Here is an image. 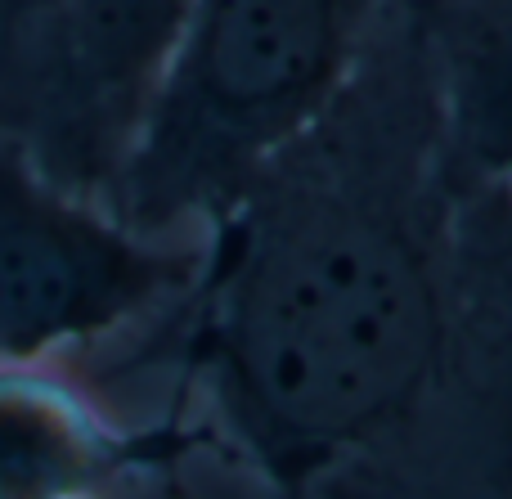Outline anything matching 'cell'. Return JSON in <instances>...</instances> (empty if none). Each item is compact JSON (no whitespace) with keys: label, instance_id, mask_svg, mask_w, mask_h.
<instances>
[{"label":"cell","instance_id":"obj_1","mask_svg":"<svg viewBox=\"0 0 512 499\" xmlns=\"http://www.w3.org/2000/svg\"><path fill=\"white\" fill-rule=\"evenodd\" d=\"M441 342L432 252L409 216L360 194L270 198L216 275V392L274 473L301 477L396 423L432 383Z\"/></svg>","mask_w":512,"mask_h":499},{"label":"cell","instance_id":"obj_2","mask_svg":"<svg viewBox=\"0 0 512 499\" xmlns=\"http://www.w3.org/2000/svg\"><path fill=\"white\" fill-rule=\"evenodd\" d=\"M351 0H194L113 167L117 221L144 239L225 212L328 108Z\"/></svg>","mask_w":512,"mask_h":499},{"label":"cell","instance_id":"obj_3","mask_svg":"<svg viewBox=\"0 0 512 499\" xmlns=\"http://www.w3.org/2000/svg\"><path fill=\"white\" fill-rule=\"evenodd\" d=\"M189 257L158 248L0 153V369L104 338L189 279Z\"/></svg>","mask_w":512,"mask_h":499},{"label":"cell","instance_id":"obj_4","mask_svg":"<svg viewBox=\"0 0 512 499\" xmlns=\"http://www.w3.org/2000/svg\"><path fill=\"white\" fill-rule=\"evenodd\" d=\"M194 0H63V77L95 149L117 167Z\"/></svg>","mask_w":512,"mask_h":499},{"label":"cell","instance_id":"obj_5","mask_svg":"<svg viewBox=\"0 0 512 499\" xmlns=\"http://www.w3.org/2000/svg\"><path fill=\"white\" fill-rule=\"evenodd\" d=\"M108 473V437L77 392L0 369V499H90Z\"/></svg>","mask_w":512,"mask_h":499}]
</instances>
